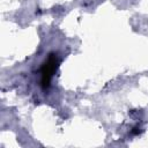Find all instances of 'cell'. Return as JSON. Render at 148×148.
<instances>
[{"label": "cell", "mask_w": 148, "mask_h": 148, "mask_svg": "<svg viewBox=\"0 0 148 148\" xmlns=\"http://www.w3.org/2000/svg\"><path fill=\"white\" fill-rule=\"evenodd\" d=\"M59 60L57 54L51 53L49 54L47 59L45 60V62L43 64L42 68H40V73H42V87L43 88H47L50 86V81L51 77L53 75V73L56 72L57 67H58Z\"/></svg>", "instance_id": "1"}]
</instances>
